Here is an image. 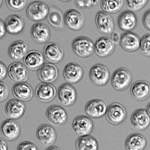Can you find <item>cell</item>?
Listing matches in <instances>:
<instances>
[{"label": "cell", "instance_id": "cell-1", "mask_svg": "<svg viewBox=\"0 0 150 150\" xmlns=\"http://www.w3.org/2000/svg\"><path fill=\"white\" fill-rule=\"evenodd\" d=\"M72 50L78 57L88 58L95 53V43L88 37L79 36L73 41Z\"/></svg>", "mask_w": 150, "mask_h": 150}, {"label": "cell", "instance_id": "cell-2", "mask_svg": "<svg viewBox=\"0 0 150 150\" xmlns=\"http://www.w3.org/2000/svg\"><path fill=\"white\" fill-rule=\"evenodd\" d=\"M132 75L128 69L120 68L114 71L111 78V85L115 90L125 91L130 86Z\"/></svg>", "mask_w": 150, "mask_h": 150}, {"label": "cell", "instance_id": "cell-3", "mask_svg": "<svg viewBox=\"0 0 150 150\" xmlns=\"http://www.w3.org/2000/svg\"><path fill=\"white\" fill-rule=\"evenodd\" d=\"M50 8L45 2L35 1L30 3L26 8V15L33 21H41L47 18Z\"/></svg>", "mask_w": 150, "mask_h": 150}, {"label": "cell", "instance_id": "cell-4", "mask_svg": "<svg viewBox=\"0 0 150 150\" xmlns=\"http://www.w3.org/2000/svg\"><path fill=\"white\" fill-rule=\"evenodd\" d=\"M105 115L106 120L110 123L113 125H119L126 120L127 112L123 105L115 102L107 107Z\"/></svg>", "mask_w": 150, "mask_h": 150}, {"label": "cell", "instance_id": "cell-5", "mask_svg": "<svg viewBox=\"0 0 150 150\" xmlns=\"http://www.w3.org/2000/svg\"><path fill=\"white\" fill-rule=\"evenodd\" d=\"M90 80L96 86H105L110 79V73L105 65L98 63L93 65L89 73Z\"/></svg>", "mask_w": 150, "mask_h": 150}, {"label": "cell", "instance_id": "cell-6", "mask_svg": "<svg viewBox=\"0 0 150 150\" xmlns=\"http://www.w3.org/2000/svg\"><path fill=\"white\" fill-rule=\"evenodd\" d=\"M56 95L58 101L64 106H70L74 105L77 99L76 90L72 84L63 83L57 90Z\"/></svg>", "mask_w": 150, "mask_h": 150}, {"label": "cell", "instance_id": "cell-7", "mask_svg": "<svg viewBox=\"0 0 150 150\" xmlns=\"http://www.w3.org/2000/svg\"><path fill=\"white\" fill-rule=\"evenodd\" d=\"M64 24L73 31L81 30L85 24L84 15L77 9H69L64 15Z\"/></svg>", "mask_w": 150, "mask_h": 150}, {"label": "cell", "instance_id": "cell-8", "mask_svg": "<svg viewBox=\"0 0 150 150\" xmlns=\"http://www.w3.org/2000/svg\"><path fill=\"white\" fill-rule=\"evenodd\" d=\"M38 142L44 146H51L57 139V133L55 129L48 124L41 125L36 133Z\"/></svg>", "mask_w": 150, "mask_h": 150}, {"label": "cell", "instance_id": "cell-9", "mask_svg": "<svg viewBox=\"0 0 150 150\" xmlns=\"http://www.w3.org/2000/svg\"><path fill=\"white\" fill-rule=\"evenodd\" d=\"M26 111L25 103L16 98L9 100L4 107L6 116L9 120H17L24 115Z\"/></svg>", "mask_w": 150, "mask_h": 150}, {"label": "cell", "instance_id": "cell-10", "mask_svg": "<svg viewBox=\"0 0 150 150\" xmlns=\"http://www.w3.org/2000/svg\"><path fill=\"white\" fill-rule=\"evenodd\" d=\"M43 54L45 58L51 64H58L62 62L64 56L62 47L54 42L48 43L45 46Z\"/></svg>", "mask_w": 150, "mask_h": 150}, {"label": "cell", "instance_id": "cell-11", "mask_svg": "<svg viewBox=\"0 0 150 150\" xmlns=\"http://www.w3.org/2000/svg\"><path fill=\"white\" fill-rule=\"evenodd\" d=\"M72 127L79 137L90 135L93 131L94 124L91 118L87 116L79 115L75 118L72 123Z\"/></svg>", "mask_w": 150, "mask_h": 150}, {"label": "cell", "instance_id": "cell-12", "mask_svg": "<svg viewBox=\"0 0 150 150\" xmlns=\"http://www.w3.org/2000/svg\"><path fill=\"white\" fill-rule=\"evenodd\" d=\"M84 74L83 68L76 62H71L65 66L63 69V78L67 83L73 84L80 81Z\"/></svg>", "mask_w": 150, "mask_h": 150}, {"label": "cell", "instance_id": "cell-13", "mask_svg": "<svg viewBox=\"0 0 150 150\" xmlns=\"http://www.w3.org/2000/svg\"><path fill=\"white\" fill-rule=\"evenodd\" d=\"M8 75L12 81L16 83L26 82L29 77L27 68L20 62H15L9 65Z\"/></svg>", "mask_w": 150, "mask_h": 150}, {"label": "cell", "instance_id": "cell-14", "mask_svg": "<svg viewBox=\"0 0 150 150\" xmlns=\"http://www.w3.org/2000/svg\"><path fill=\"white\" fill-rule=\"evenodd\" d=\"M98 29L103 34L111 35L115 31V22L112 16L104 11L98 12L95 16Z\"/></svg>", "mask_w": 150, "mask_h": 150}, {"label": "cell", "instance_id": "cell-15", "mask_svg": "<svg viewBox=\"0 0 150 150\" xmlns=\"http://www.w3.org/2000/svg\"><path fill=\"white\" fill-rule=\"evenodd\" d=\"M46 113L48 121L54 125L60 126L67 123L68 114L62 106L51 105L46 110Z\"/></svg>", "mask_w": 150, "mask_h": 150}, {"label": "cell", "instance_id": "cell-16", "mask_svg": "<svg viewBox=\"0 0 150 150\" xmlns=\"http://www.w3.org/2000/svg\"><path fill=\"white\" fill-rule=\"evenodd\" d=\"M149 114L146 109L140 108L135 110L131 117V125L133 129L143 131L149 126Z\"/></svg>", "mask_w": 150, "mask_h": 150}, {"label": "cell", "instance_id": "cell-17", "mask_svg": "<svg viewBox=\"0 0 150 150\" xmlns=\"http://www.w3.org/2000/svg\"><path fill=\"white\" fill-rule=\"evenodd\" d=\"M120 45L127 52H134L139 49L140 38L132 31L125 32L120 36Z\"/></svg>", "mask_w": 150, "mask_h": 150}, {"label": "cell", "instance_id": "cell-18", "mask_svg": "<svg viewBox=\"0 0 150 150\" xmlns=\"http://www.w3.org/2000/svg\"><path fill=\"white\" fill-rule=\"evenodd\" d=\"M37 75L42 83H52L58 79L59 71L56 65L47 63L38 69Z\"/></svg>", "mask_w": 150, "mask_h": 150}, {"label": "cell", "instance_id": "cell-19", "mask_svg": "<svg viewBox=\"0 0 150 150\" xmlns=\"http://www.w3.org/2000/svg\"><path fill=\"white\" fill-rule=\"evenodd\" d=\"M116 46L110 38L103 36L98 39L95 43V52L98 57L106 58L114 53Z\"/></svg>", "mask_w": 150, "mask_h": 150}, {"label": "cell", "instance_id": "cell-20", "mask_svg": "<svg viewBox=\"0 0 150 150\" xmlns=\"http://www.w3.org/2000/svg\"><path fill=\"white\" fill-rule=\"evenodd\" d=\"M1 132L7 140L13 142L21 134V128L17 121L13 120L4 121L1 125Z\"/></svg>", "mask_w": 150, "mask_h": 150}, {"label": "cell", "instance_id": "cell-21", "mask_svg": "<svg viewBox=\"0 0 150 150\" xmlns=\"http://www.w3.org/2000/svg\"><path fill=\"white\" fill-rule=\"evenodd\" d=\"M107 107L106 103L101 100H92L86 103L85 112L90 118H100L105 115Z\"/></svg>", "mask_w": 150, "mask_h": 150}, {"label": "cell", "instance_id": "cell-22", "mask_svg": "<svg viewBox=\"0 0 150 150\" xmlns=\"http://www.w3.org/2000/svg\"><path fill=\"white\" fill-rule=\"evenodd\" d=\"M57 90L51 83H41L35 90V96L41 102L49 103L52 101L56 96Z\"/></svg>", "mask_w": 150, "mask_h": 150}, {"label": "cell", "instance_id": "cell-23", "mask_svg": "<svg viewBox=\"0 0 150 150\" xmlns=\"http://www.w3.org/2000/svg\"><path fill=\"white\" fill-rule=\"evenodd\" d=\"M32 38L40 44H45L51 38V31L48 25L43 23H36L31 29Z\"/></svg>", "mask_w": 150, "mask_h": 150}, {"label": "cell", "instance_id": "cell-24", "mask_svg": "<svg viewBox=\"0 0 150 150\" xmlns=\"http://www.w3.org/2000/svg\"><path fill=\"white\" fill-rule=\"evenodd\" d=\"M131 95L138 101L146 100L150 96V85L148 81L139 80L131 86Z\"/></svg>", "mask_w": 150, "mask_h": 150}, {"label": "cell", "instance_id": "cell-25", "mask_svg": "<svg viewBox=\"0 0 150 150\" xmlns=\"http://www.w3.org/2000/svg\"><path fill=\"white\" fill-rule=\"evenodd\" d=\"M13 95L21 101H29L34 95L32 86L26 82L15 84L12 89Z\"/></svg>", "mask_w": 150, "mask_h": 150}, {"label": "cell", "instance_id": "cell-26", "mask_svg": "<svg viewBox=\"0 0 150 150\" xmlns=\"http://www.w3.org/2000/svg\"><path fill=\"white\" fill-rule=\"evenodd\" d=\"M45 58L43 54L38 50H31L28 51L24 62L25 67L32 71L40 69L45 64Z\"/></svg>", "mask_w": 150, "mask_h": 150}, {"label": "cell", "instance_id": "cell-27", "mask_svg": "<svg viewBox=\"0 0 150 150\" xmlns=\"http://www.w3.org/2000/svg\"><path fill=\"white\" fill-rule=\"evenodd\" d=\"M120 29L126 32L131 31L137 25V18L134 12L126 10L121 13L118 19Z\"/></svg>", "mask_w": 150, "mask_h": 150}, {"label": "cell", "instance_id": "cell-28", "mask_svg": "<svg viewBox=\"0 0 150 150\" xmlns=\"http://www.w3.org/2000/svg\"><path fill=\"white\" fill-rule=\"evenodd\" d=\"M4 23L6 32L13 35L21 33L25 25L23 19L17 15H11L8 16Z\"/></svg>", "mask_w": 150, "mask_h": 150}, {"label": "cell", "instance_id": "cell-29", "mask_svg": "<svg viewBox=\"0 0 150 150\" xmlns=\"http://www.w3.org/2000/svg\"><path fill=\"white\" fill-rule=\"evenodd\" d=\"M28 46L24 41H16L9 46L8 50L9 57L13 60L18 62L25 57L28 53Z\"/></svg>", "mask_w": 150, "mask_h": 150}, {"label": "cell", "instance_id": "cell-30", "mask_svg": "<svg viewBox=\"0 0 150 150\" xmlns=\"http://www.w3.org/2000/svg\"><path fill=\"white\" fill-rule=\"evenodd\" d=\"M146 138L139 133L129 134L125 143L126 150H144L146 147Z\"/></svg>", "mask_w": 150, "mask_h": 150}, {"label": "cell", "instance_id": "cell-31", "mask_svg": "<svg viewBox=\"0 0 150 150\" xmlns=\"http://www.w3.org/2000/svg\"><path fill=\"white\" fill-rule=\"evenodd\" d=\"M76 150H98L99 145L97 139L91 135L79 137L76 142Z\"/></svg>", "mask_w": 150, "mask_h": 150}, {"label": "cell", "instance_id": "cell-32", "mask_svg": "<svg viewBox=\"0 0 150 150\" xmlns=\"http://www.w3.org/2000/svg\"><path fill=\"white\" fill-rule=\"evenodd\" d=\"M48 21L54 28L61 29L64 28V15L61 9L57 8L50 9Z\"/></svg>", "mask_w": 150, "mask_h": 150}, {"label": "cell", "instance_id": "cell-33", "mask_svg": "<svg viewBox=\"0 0 150 150\" xmlns=\"http://www.w3.org/2000/svg\"><path fill=\"white\" fill-rule=\"evenodd\" d=\"M101 7L104 11L108 14H115L121 11L123 8L125 1L123 0L118 1H101Z\"/></svg>", "mask_w": 150, "mask_h": 150}, {"label": "cell", "instance_id": "cell-34", "mask_svg": "<svg viewBox=\"0 0 150 150\" xmlns=\"http://www.w3.org/2000/svg\"><path fill=\"white\" fill-rule=\"evenodd\" d=\"M150 34H145L142 39H140L139 48L142 52L147 57H150Z\"/></svg>", "mask_w": 150, "mask_h": 150}, {"label": "cell", "instance_id": "cell-35", "mask_svg": "<svg viewBox=\"0 0 150 150\" xmlns=\"http://www.w3.org/2000/svg\"><path fill=\"white\" fill-rule=\"evenodd\" d=\"M148 3V0H142V1H131L127 0L125 3L128 8L131 11H138L143 8Z\"/></svg>", "mask_w": 150, "mask_h": 150}, {"label": "cell", "instance_id": "cell-36", "mask_svg": "<svg viewBox=\"0 0 150 150\" xmlns=\"http://www.w3.org/2000/svg\"><path fill=\"white\" fill-rule=\"evenodd\" d=\"M7 6L13 11H21L25 8L27 3L26 1H16V0H6L5 1Z\"/></svg>", "mask_w": 150, "mask_h": 150}, {"label": "cell", "instance_id": "cell-37", "mask_svg": "<svg viewBox=\"0 0 150 150\" xmlns=\"http://www.w3.org/2000/svg\"><path fill=\"white\" fill-rule=\"evenodd\" d=\"M9 88L3 81H0V102H3L8 99L9 96Z\"/></svg>", "mask_w": 150, "mask_h": 150}, {"label": "cell", "instance_id": "cell-38", "mask_svg": "<svg viewBox=\"0 0 150 150\" xmlns=\"http://www.w3.org/2000/svg\"><path fill=\"white\" fill-rule=\"evenodd\" d=\"M17 150H39L36 145L30 141H25L18 144Z\"/></svg>", "mask_w": 150, "mask_h": 150}, {"label": "cell", "instance_id": "cell-39", "mask_svg": "<svg viewBox=\"0 0 150 150\" xmlns=\"http://www.w3.org/2000/svg\"><path fill=\"white\" fill-rule=\"evenodd\" d=\"M100 1H76L75 4L79 8H90L93 6H96L98 3H100Z\"/></svg>", "mask_w": 150, "mask_h": 150}, {"label": "cell", "instance_id": "cell-40", "mask_svg": "<svg viewBox=\"0 0 150 150\" xmlns=\"http://www.w3.org/2000/svg\"><path fill=\"white\" fill-rule=\"evenodd\" d=\"M142 23L143 26L146 28V30H150V10H148L144 13L143 19H142Z\"/></svg>", "mask_w": 150, "mask_h": 150}, {"label": "cell", "instance_id": "cell-41", "mask_svg": "<svg viewBox=\"0 0 150 150\" xmlns=\"http://www.w3.org/2000/svg\"><path fill=\"white\" fill-rule=\"evenodd\" d=\"M8 75V68L6 64L0 61V81H3Z\"/></svg>", "mask_w": 150, "mask_h": 150}, {"label": "cell", "instance_id": "cell-42", "mask_svg": "<svg viewBox=\"0 0 150 150\" xmlns=\"http://www.w3.org/2000/svg\"><path fill=\"white\" fill-rule=\"evenodd\" d=\"M6 33V30L5 28V23L4 21L0 18V39L2 38L3 37Z\"/></svg>", "mask_w": 150, "mask_h": 150}, {"label": "cell", "instance_id": "cell-43", "mask_svg": "<svg viewBox=\"0 0 150 150\" xmlns=\"http://www.w3.org/2000/svg\"><path fill=\"white\" fill-rule=\"evenodd\" d=\"M110 38L115 45L116 43H119L120 40V35L117 31H114L111 34V38Z\"/></svg>", "mask_w": 150, "mask_h": 150}, {"label": "cell", "instance_id": "cell-44", "mask_svg": "<svg viewBox=\"0 0 150 150\" xmlns=\"http://www.w3.org/2000/svg\"><path fill=\"white\" fill-rule=\"evenodd\" d=\"M0 150H8V143L1 138H0Z\"/></svg>", "mask_w": 150, "mask_h": 150}, {"label": "cell", "instance_id": "cell-45", "mask_svg": "<svg viewBox=\"0 0 150 150\" xmlns=\"http://www.w3.org/2000/svg\"><path fill=\"white\" fill-rule=\"evenodd\" d=\"M46 150H61L59 148H58V146H51L50 147H49L48 148H47Z\"/></svg>", "mask_w": 150, "mask_h": 150}, {"label": "cell", "instance_id": "cell-46", "mask_svg": "<svg viewBox=\"0 0 150 150\" xmlns=\"http://www.w3.org/2000/svg\"><path fill=\"white\" fill-rule=\"evenodd\" d=\"M146 110L147 111V112H148V113L149 114V104L148 105V106H147V108L146 109Z\"/></svg>", "mask_w": 150, "mask_h": 150}, {"label": "cell", "instance_id": "cell-47", "mask_svg": "<svg viewBox=\"0 0 150 150\" xmlns=\"http://www.w3.org/2000/svg\"><path fill=\"white\" fill-rule=\"evenodd\" d=\"M3 0H0V8L1 7V6H2V4H3Z\"/></svg>", "mask_w": 150, "mask_h": 150}]
</instances>
